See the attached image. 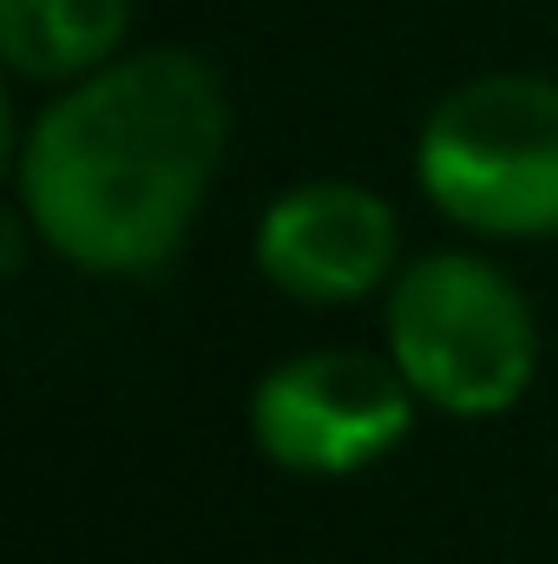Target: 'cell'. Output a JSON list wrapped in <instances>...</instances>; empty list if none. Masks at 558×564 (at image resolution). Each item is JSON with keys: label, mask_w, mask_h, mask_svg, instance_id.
<instances>
[{"label": "cell", "mask_w": 558, "mask_h": 564, "mask_svg": "<svg viewBox=\"0 0 558 564\" xmlns=\"http://www.w3.org/2000/svg\"><path fill=\"white\" fill-rule=\"evenodd\" d=\"M230 132V86L204 53L126 46L7 126L13 210L73 276H164L204 224Z\"/></svg>", "instance_id": "1"}, {"label": "cell", "mask_w": 558, "mask_h": 564, "mask_svg": "<svg viewBox=\"0 0 558 564\" xmlns=\"http://www.w3.org/2000/svg\"><path fill=\"white\" fill-rule=\"evenodd\" d=\"M382 348L440 421H506L539 381V308L486 243H440L382 295Z\"/></svg>", "instance_id": "2"}, {"label": "cell", "mask_w": 558, "mask_h": 564, "mask_svg": "<svg viewBox=\"0 0 558 564\" xmlns=\"http://www.w3.org/2000/svg\"><path fill=\"white\" fill-rule=\"evenodd\" d=\"M420 204L466 243L513 250L558 237V79L493 66L447 86L415 132Z\"/></svg>", "instance_id": "3"}, {"label": "cell", "mask_w": 558, "mask_h": 564, "mask_svg": "<svg viewBox=\"0 0 558 564\" xmlns=\"http://www.w3.org/2000/svg\"><path fill=\"white\" fill-rule=\"evenodd\" d=\"M420 394L401 381L388 348L322 341L270 361L250 381L244 433L282 479H362L395 459L420 426Z\"/></svg>", "instance_id": "4"}, {"label": "cell", "mask_w": 558, "mask_h": 564, "mask_svg": "<svg viewBox=\"0 0 558 564\" xmlns=\"http://www.w3.org/2000/svg\"><path fill=\"white\" fill-rule=\"evenodd\" d=\"M250 263L264 289L296 308H362L401 276L408 230L401 210L362 177H296L264 204Z\"/></svg>", "instance_id": "5"}, {"label": "cell", "mask_w": 558, "mask_h": 564, "mask_svg": "<svg viewBox=\"0 0 558 564\" xmlns=\"http://www.w3.org/2000/svg\"><path fill=\"white\" fill-rule=\"evenodd\" d=\"M132 13L139 0H0V66L60 93L132 46Z\"/></svg>", "instance_id": "6"}]
</instances>
